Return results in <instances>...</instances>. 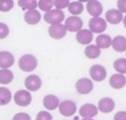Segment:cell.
I'll return each instance as SVG.
<instances>
[{
  "instance_id": "6da1fadb",
  "label": "cell",
  "mask_w": 126,
  "mask_h": 120,
  "mask_svg": "<svg viewBox=\"0 0 126 120\" xmlns=\"http://www.w3.org/2000/svg\"><path fill=\"white\" fill-rule=\"evenodd\" d=\"M38 65V61L36 57L31 54H23L20 57L18 61V67L23 72L30 73L33 72Z\"/></svg>"
},
{
  "instance_id": "7a4b0ae2",
  "label": "cell",
  "mask_w": 126,
  "mask_h": 120,
  "mask_svg": "<svg viewBox=\"0 0 126 120\" xmlns=\"http://www.w3.org/2000/svg\"><path fill=\"white\" fill-rule=\"evenodd\" d=\"M14 102L16 105L20 107H26L29 106L32 102V95L31 92L28 91L27 89H21L15 92L14 97Z\"/></svg>"
},
{
  "instance_id": "3957f363",
  "label": "cell",
  "mask_w": 126,
  "mask_h": 120,
  "mask_svg": "<svg viewBox=\"0 0 126 120\" xmlns=\"http://www.w3.org/2000/svg\"><path fill=\"white\" fill-rule=\"evenodd\" d=\"M43 19L46 23L50 25L62 23V22L65 20V13L63 12L62 10L54 8L47 12H45L43 16Z\"/></svg>"
},
{
  "instance_id": "277c9868",
  "label": "cell",
  "mask_w": 126,
  "mask_h": 120,
  "mask_svg": "<svg viewBox=\"0 0 126 120\" xmlns=\"http://www.w3.org/2000/svg\"><path fill=\"white\" fill-rule=\"evenodd\" d=\"M59 112L61 116L69 118V117L74 116L77 111V105L74 101L71 99H65L61 102L59 105Z\"/></svg>"
},
{
  "instance_id": "5b68a950",
  "label": "cell",
  "mask_w": 126,
  "mask_h": 120,
  "mask_svg": "<svg viewBox=\"0 0 126 120\" xmlns=\"http://www.w3.org/2000/svg\"><path fill=\"white\" fill-rule=\"evenodd\" d=\"M93 82L92 79L80 78L77 80L75 84V89L77 92L80 95H87L91 93L93 90Z\"/></svg>"
},
{
  "instance_id": "8992f818",
  "label": "cell",
  "mask_w": 126,
  "mask_h": 120,
  "mask_svg": "<svg viewBox=\"0 0 126 120\" xmlns=\"http://www.w3.org/2000/svg\"><path fill=\"white\" fill-rule=\"evenodd\" d=\"M89 30L93 34H103L107 28V21L100 17H92L88 23Z\"/></svg>"
},
{
  "instance_id": "52a82bcc",
  "label": "cell",
  "mask_w": 126,
  "mask_h": 120,
  "mask_svg": "<svg viewBox=\"0 0 126 120\" xmlns=\"http://www.w3.org/2000/svg\"><path fill=\"white\" fill-rule=\"evenodd\" d=\"M89 75L93 80L96 82H102L107 76L106 69L100 64H94L90 68Z\"/></svg>"
},
{
  "instance_id": "ba28073f",
  "label": "cell",
  "mask_w": 126,
  "mask_h": 120,
  "mask_svg": "<svg viewBox=\"0 0 126 120\" xmlns=\"http://www.w3.org/2000/svg\"><path fill=\"white\" fill-rule=\"evenodd\" d=\"M25 88L30 92H37L42 86V80L38 75L30 74L24 80Z\"/></svg>"
},
{
  "instance_id": "9c48e42d",
  "label": "cell",
  "mask_w": 126,
  "mask_h": 120,
  "mask_svg": "<svg viewBox=\"0 0 126 120\" xmlns=\"http://www.w3.org/2000/svg\"><path fill=\"white\" fill-rule=\"evenodd\" d=\"M98 105L92 103H86L80 106L79 110V114L82 118H94L98 114Z\"/></svg>"
},
{
  "instance_id": "30bf717a",
  "label": "cell",
  "mask_w": 126,
  "mask_h": 120,
  "mask_svg": "<svg viewBox=\"0 0 126 120\" xmlns=\"http://www.w3.org/2000/svg\"><path fill=\"white\" fill-rule=\"evenodd\" d=\"M65 27L67 28V31L77 33L80 30L83 29V21L78 16H71L67 17L64 23Z\"/></svg>"
},
{
  "instance_id": "8fae6325",
  "label": "cell",
  "mask_w": 126,
  "mask_h": 120,
  "mask_svg": "<svg viewBox=\"0 0 126 120\" xmlns=\"http://www.w3.org/2000/svg\"><path fill=\"white\" fill-rule=\"evenodd\" d=\"M67 30L65 25L62 23L50 25L48 28V35L52 39L54 40H61L64 38L67 35Z\"/></svg>"
},
{
  "instance_id": "7c38bea8",
  "label": "cell",
  "mask_w": 126,
  "mask_h": 120,
  "mask_svg": "<svg viewBox=\"0 0 126 120\" xmlns=\"http://www.w3.org/2000/svg\"><path fill=\"white\" fill-rule=\"evenodd\" d=\"M115 101L113 99L110 97H104L98 101V108L100 112L108 114L110 113L114 109H115Z\"/></svg>"
},
{
  "instance_id": "4fadbf2b",
  "label": "cell",
  "mask_w": 126,
  "mask_h": 120,
  "mask_svg": "<svg viewBox=\"0 0 126 120\" xmlns=\"http://www.w3.org/2000/svg\"><path fill=\"white\" fill-rule=\"evenodd\" d=\"M124 13H122L118 9H110L105 13V20L112 25L119 24L124 20Z\"/></svg>"
},
{
  "instance_id": "5bb4252c",
  "label": "cell",
  "mask_w": 126,
  "mask_h": 120,
  "mask_svg": "<svg viewBox=\"0 0 126 120\" xmlns=\"http://www.w3.org/2000/svg\"><path fill=\"white\" fill-rule=\"evenodd\" d=\"M76 41L81 45H89L93 42V33L89 29H82L76 33Z\"/></svg>"
},
{
  "instance_id": "9a60e30c",
  "label": "cell",
  "mask_w": 126,
  "mask_h": 120,
  "mask_svg": "<svg viewBox=\"0 0 126 120\" xmlns=\"http://www.w3.org/2000/svg\"><path fill=\"white\" fill-rule=\"evenodd\" d=\"M86 10L93 17H100L103 13V5L98 0H90L86 3Z\"/></svg>"
},
{
  "instance_id": "2e32d148",
  "label": "cell",
  "mask_w": 126,
  "mask_h": 120,
  "mask_svg": "<svg viewBox=\"0 0 126 120\" xmlns=\"http://www.w3.org/2000/svg\"><path fill=\"white\" fill-rule=\"evenodd\" d=\"M42 104L47 111H54L59 108L61 101L57 96L54 94H47L44 96Z\"/></svg>"
},
{
  "instance_id": "e0dca14e",
  "label": "cell",
  "mask_w": 126,
  "mask_h": 120,
  "mask_svg": "<svg viewBox=\"0 0 126 120\" xmlns=\"http://www.w3.org/2000/svg\"><path fill=\"white\" fill-rule=\"evenodd\" d=\"M109 85L110 87L116 90H119V89L124 88L126 86V77L124 74L122 73H114L110 76L109 79Z\"/></svg>"
},
{
  "instance_id": "ac0fdd59",
  "label": "cell",
  "mask_w": 126,
  "mask_h": 120,
  "mask_svg": "<svg viewBox=\"0 0 126 120\" xmlns=\"http://www.w3.org/2000/svg\"><path fill=\"white\" fill-rule=\"evenodd\" d=\"M15 57L9 51L0 52V68H10L14 65Z\"/></svg>"
},
{
  "instance_id": "d6986e66",
  "label": "cell",
  "mask_w": 126,
  "mask_h": 120,
  "mask_svg": "<svg viewBox=\"0 0 126 120\" xmlns=\"http://www.w3.org/2000/svg\"><path fill=\"white\" fill-rule=\"evenodd\" d=\"M111 48L117 53L126 52V37L124 35H116L112 38Z\"/></svg>"
},
{
  "instance_id": "ffe728a7",
  "label": "cell",
  "mask_w": 126,
  "mask_h": 120,
  "mask_svg": "<svg viewBox=\"0 0 126 120\" xmlns=\"http://www.w3.org/2000/svg\"><path fill=\"white\" fill-rule=\"evenodd\" d=\"M41 18L42 16L36 9L28 11L24 14V21L30 25H36L40 23Z\"/></svg>"
},
{
  "instance_id": "44dd1931",
  "label": "cell",
  "mask_w": 126,
  "mask_h": 120,
  "mask_svg": "<svg viewBox=\"0 0 126 120\" xmlns=\"http://www.w3.org/2000/svg\"><path fill=\"white\" fill-rule=\"evenodd\" d=\"M96 45L101 49H107L112 45V38L106 34H100L96 38Z\"/></svg>"
},
{
  "instance_id": "7402d4cb",
  "label": "cell",
  "mask_w": 126,
  "mask_h": 120,
  "mask_svg": "<svg viewBox=\"0 0 126 120\" xmlns=\"http://www.w3.org/2000/svg\"><path fill=\"white\" fill-rule=\"evenodd\" d=\"M84 53L86 58L90 60H95L101 54V49H99L96 44H89L86 47Z\"/></svg>"
},
{
  "instance_id": "603a6c76",
  "label": "cell",
  "mask_w": 126,
  "mask_h": 120,
  "mask_svg": "<svg viewBox=\"0 0 126 120\" xmlns=\"http://www.w3.org/2000/svg\"><path fill=\"white\" fill-rule=\"evenodd\" d=\"M14 80V74L9 68H1L0 69V84L1 85H9Z\"/></svg>"
},
{
  "instance_id": "cb8c5ba5",
  "label": "cell",
  "mask_w": 126,
  "mask_h": 120,
  "mask_svg": "<svg viewBox=\"0 0 126 120\" xmlns=\"http://www.w3.org/2000/svg\"><path fill=\"white\" fill-rule=\"evenodd\" d=\"M12 93L7 87H0V105L4 106L8 104L12 99Z\"/></svg>"
},
{
  "instance_id": "d4e9b609",
  "label": "cell",
  "mask_w": 126,
  "mask_h": 120,
  "mask_svg": "<svg viewBox=\"0 0 126 120\" xmlns=\"http://www.w3.org/2000/svg\"><path fill=\"white\" fill-rule=\"evenodd\" d=\"M67 9H68V11L73 16H79L84 11V5H83V3L77 0V1L71 2L68 7H67Z\"/></svg>"
},
{
  "instance_id": "484cf974",
  "label": "cell",
  "mask_w": 126,
  "mask_h": 120,
  "mask_svg": "<svg viewBox=\"0 0 126 120\" xmlns=\"http://www.w3.org/2000/svg\"><path fill=\"white\" fill-rule=\"evenodd\" d=\"M18 5L24 11H31L35 10L38 7L37 0H18Z\"/></svg>"
},
{
  "instance_id": "4316f807",
  "label": "cell",
  "mask_w": 126,
  "mask_h": 120,
  "mask_svg": "<svg viewBox=\"0 0 126 120\" xmlns=\"http://www.w3.org/2000/svg\"><path fill=\"white\" fill-rule=\"evenodd\" d=\"M113 68L118 73L126 74V58H118L113 62Z\"/></svg>"
},
{
  "instance_id": "83f0119b",
  "label": "cell",
  "mask_w": 126,
  "mask_h": 120,
  "mask_svg": "<svg viewBox=\"0 0 126 120\" xmlns=\"http://www.w3.org/2000/svg\"><path fill=\"white\" fill-rule=\"evenodd\" d=\"M54 7V0H38V8L42 11L47 12Z\"/></svg>"
},
{
  "instance_id": "f1b7e54d",
  "label": "cell",
  "mask_w": 126,
  "mask_h": 120,
  "mask_svg": "<svg viewBox=\"0 0 126 120\" xmlns=\"http://www.w3.org/2000/svg\"><path fill=\"white\" fill-rule=\"evenodd\" d=\"M13 7H14L13 0H0V11L8 12L11 11Z\"/></svg>"
},
{
  "instance_id": "f546056e",
  "label": "cell",
  "mask_w": 126,
  "mask_h": 120,
  "mask_svg": "<svg viewBox=\"0 0 126 120\" xmlns=\"http://www.w3.org/2000/svg\"><path fill=\"white\" fill-rule=\"evenodd\" d=\"M35 120H53V116L49 111H40L36 114Z\"/></svg>"
},
{
  "instance_id": "4dcf8cb0",
  "label": "cell",
  "mask_w": 126,
  "mask_h": 120,
  "mask_svg": "<svg viewBox=\"0 0 126 120\" xmlns=\"http://www.w3.org/2000/svg\"><path fill=\"white\" fill-rule=\"evenodd\" d=\"M54 8L59 10H63L67 8L70 4V0H54Z\"/></svg>"
},
{
  "instance_id": "1f68e13d",
  "label": "cell",
  "mask_w": 126,
  "mask_h": 120,
  "mask_svg": "<svg viewBox=\"0 0 126 120\" xmlns=\"http://www.w3.org/2000/svg\"><path fill=\"white\" fill-rule=\"evenodd\" d=\"M10 29L4 23H0V39H4L9 35Z\"/></svg>"
},
{
  "instance_id": "d6a6232c",
  "label": "cell",
  "mask_w": 126,
  "mask_h": 120,
  "mask_svg": "<svg viewBox=\"0 0 126 120\" xmlns=\"http://www.w3.org/2000/svg\"><path fill=\"white\" fill-rule=\"evenodd\" d=\"M12 120H32L30 115L26 112H17L13 116Z\"/></svg>"
},
{
  "instance_id": "836d02e7",
  "label": "cell",
  "mask_w": 126,
  "mask_h": 120,
  "mask_svg": "<svg viewBox=\"0 0 126 120\" xmlns=\"http://www.w3.org/2000/svg\"><path fill=\"white\" fill-rule=\"evenodd\" d=\"M117 6L122 13H126V0H117Z\"/></svg>"
},
{
  "instance_id": "e575fe53",
  "label": "cell",
  "mask_w": 126,
  "mask_h": 120,
  "mask_svg": "<svg viewBox=\"0 0 126 120\" xmlns=\"http://www.w3.org/2000/svg\"><path fill=\"white\" fill-rule=\"evenodd\" d=\"M113 120H126V111H119L114 115Z\"/></svg>"
},
{
  "instance_id": "d590c367",
  "label": "cell",
  "mask_w": 126,
  "mask_h": 120,
  "mask_svg": "<svg viewBox=\"0 0 126 120\" xmlns=\"http://www.w3.org/2000/svg\"><path fill=\"white\" fill-rule=\"evenodd\" d=\"M123 23H124V28H126V15L124 16V20H123Z\"/></svg>"
},
{
  "instance_id": "8d00e7d4",
  "label": "cell",
  "mask_w": 126,
  "mask_h": 120,
  "mask_svg": "<svg viewBox=\"0 0 126 120\" xmlns=\"http://www.w3.org/2000/svg\"><path fill=\"white\" fill-rule=\"evenodd\" d=\"M78 1H79V2H81V3H87V2H89L90 0H78Z\"/></svg>"
},
{
  "instance_id": "74e56055",
  "label": "cell",
  "mask_w": 126,
  "mask_h": 120,
  "mask_svg": "<svg viewBox=\"0 0 126 120\" xmlns=\"http://www.w3.org/2000/svg\"><path fill=\"white\" fill-rule=\"evenodd\" d=\"M81 120H94V118H82Z\"/></svg>"
}]
</instances>
